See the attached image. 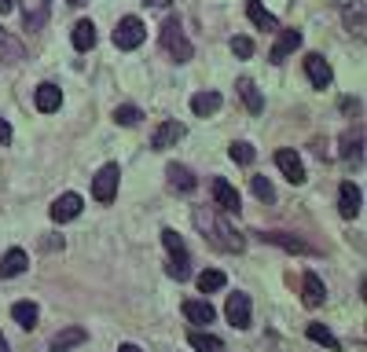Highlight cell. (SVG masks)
<instances>
[{"instance_id": "1f68e13d", "label": "cell", "mask_w": 367, "mask_h": 352, "mask_svg": "<svg viewBox=\"0 0 367 352\" xmlns=\"http://www.w3.org/2000/svg\"><path fill=\"white\" fill-rule=\"evenodd\" d=\"M162 242H165V250L172 253V257H187V246H184V238L172 231V228H165L162 231Z\"/></svg>"}, {"instance_id": "ffe728a7", "label": "cell", "mask_w": 367, "mask_h": 352, "mask_svg": "<svg viewBox=\"0 0 367 352\" xmlns=\"http://www.w3.org/2000/svg\"><path fill=\"white\" fill-rule=\"evenodd\" d=\"M246 15H250L253 26H261V30H279V18H275L272 11H265L261 0H246Z\"/></svg>"}, {"instance_id": "d4e9b609", "label": "cell", "mask_w": 367, "mask_h": 352, "mask_svg": "<svg viewBox=\"0 0 367 352\" xmlns=\"http://www.w3.org/2000/svg\"><path fill=\"white\" fill-rule=\"evenodd\" d=\"M48 22V0H26V30H40Z\"/></svg>"}, {"instance_id": "74e56055", "label": "cell", "mask_w": 367, "mask_h": 352, "mask_svg": "<svg viewBox=\"0 0 367 352\" xmlns=\"http://www.w3.org/2000/svg\"><path fill=\"white\" fill-rule=\"evenodd\" d=\"M147 4H155V8H165V4H169V0H147Z\"/></svg>"}, {"instance_id": "4fadbf2b", "label": "cell", "mask_w": 367, "mask_h": 352, "mask_svg": "<svg viewBox=\"0 0 367 352\" xmlns=\"http://www.w3.org/2000/svg\"><path fill=\"white\" fill-rule=\"evenodd\" d=\"M209 187H213V202H217L224 213H239V191H235V187L224 180V176H217Z\"/></svg>"}, {"instance_id": "ba28073f", "label": "cell", "mask_w": 367, "mask_h": 352, "mask_svg": "<svg viewBox=\"0 0 367 352\" xmlns=\"http://www.w3.org/2000/svg\"><path fill=\"white\" fill-rule=\"evenodd\" d=\"M275 165H279V172H283L290 184H305V165H301V158L294 150H287V147L275 150Z\"/></svg>"}, {"instance_id": "5b68a950", "label": "cell", "mask_w": 367, "mask_h": 352, "mask_svg": "<svg viewBox=\"0 0 367 352\" xmlns=\"http://www.w3.org/2000/svg\"><path fill=\"white\" fill-rule=\"evenodd\" d=\"M81 209H84V198H81V194H74V191H67V194H59V198H55L48 213H52L55 224H67V220L81 216Z\"/></svg>"}, {"instance_id": "4dcf8cb0", "label": "cell", "mask_w": 367, "mask_h": 352, "mask_svg": "<svg viewBox=\"0 0 367 352\" xmlns=\"http://www.w3.org/2000/svg\"><path fill=\"white\" fill-rule=\"evenodd\" d=\"M250 187H253V194L261 198V202H275V187H272L268 176H250Z\"/></svg>"}, {"instance_id": "8fae6325", "label": "cell", "mask_w": 367, "mask_h": 352, "mask_svg": "<svg viewBox=\"0 0 367 352\" xmlns=\"http://www.w3.org/2000/svg\"><path fill=\"white\" fill-rule=\"evenodd\" d=\"M323 297H327V286H323V279L316 272H305L301 275V301H305L309 308H319Z\"/></svg>"}, {"instance_id": "cb8c5ba5", "label": "cell", "mask_w": 367, "mask_h": 352, "mask_svg": "<svg viewBox=\"0 0 367 352\" xmlns=\"http://www.w3.org/2000/svg\"><path fill=\"white\" fill-rule=\"evenodd\" d=\"M70 40H74V48H77V52H89L92 44H96V26H92L89 18H81L77 26L70 30Z\"/></svg>"}, {"instance_id": "603a6c76", "label": "cell", "mask_w": 367, "mask_h": 352, "mask_svg": "<svg viewBox=\"0 0 367 352\" xmlns=\"http://www.w3.org/2000/svg\"><path fill=\"white\" fill-rule=\"evenodd\" d=\"M235 88H239V96H243V103H246L250 114H261L265 99H261V92H257V84H253L250 77H239V84H235Z\"/></svg>"}, {"instance_id": "8d00e7d4", "label": "cell", "mask_w": 367, "mask_h": 352, "mask_svg": "<svg viewBox=\"0 0 367 352\" xmlns=\"http://www.w3.org/2000/svg\"><path fill=\"white\" fill-rule=\"evenodd\" d=\"M118 352H143V348H140V345H121Z\"/></svg>"}, {"instance_id": "4316f807", "label": "cell", "mask_w": 367, "mask_h": 352, "mask_svg": "<svg viewBox=\"0 0 367 352\" xmlns=\"http://www.w3.org/2000/svg\"><path fill=\"white\" fill-rule=\"evenodd\" d=\"M187 345L195 348V352H221V338L206 334V330H191V334H187Z\"/></svg>"}, {"instance_id": "f1b7e54d", "label": "cell", "mask_w": 367, "mask_h": 352, "mask_svg": "<svg viewBox=\"0 0 367 352\" xmlns=\"http://www.w3.org/2000/svg\"><path fill=\"white\" fill-rule=\"evenodd\" d=\"M305 334H309V341H316V345H327L331 352H338V338L331 334L327 326H319V323H309V330H305Z\"/></svg>"}, {"instance_id": "9c48e42d", "label": "cell", "mask_w": 367, "mask_h": 352, "mask_svg": "<svg viewBox=\"0 0 367 352\" xmlns=\"http://www.w3.org/2000/svg\"><path fill=\"white\" fill-rule=\"evenodd\" d=\"M224 316H228V323H231L235 330H246V326H250V297H246V294H231Z\"/></svg>"}, {"instance_id": "836d02e7", "label": "cell", "mask_w": 367, "mask_h": 352, "mask_svg": "<svg viewBox=\"0 0 367 352\" xmlns=\"http://www.w3.org/2000/svg\"><path fill=\"white\" fill-rule=\"evenodd\" d=\"M165 272H169L172 279H187V275H191V257H172Z\"/></svg>"}, {"instance_id": "ab89813d", "label": "cell", "mask_w": 367, "mask_h": 352, "mask_svg": "<svg viewBox=\"0 0 367 352\" xmlns=\"http://www.w3.org/2000/svg\"><path fill=\"white\" fill-rule=\"evenodd\" d=\"M67 4H74V8H81V4H84V0H67Z\"/></svg>"}, {"instance_id": "ac0fdd59", "label": "cell", "mask_w": 367, "mask_h": 352, "mask_svg": "<svg viewBox=\"0 0 367 352\" xmlns=\"http://www.w3.org/2000/svg\"><path fill=\"white\" fill-rule=\"evenodd\" d=\"M261 238L272 242V246H279V250H287V253H312L309 242H301V238H294V235H287V231H265Z\"/></svg>"}, {"instance_id": "d590c367", "label": "cell", "mask_w": 367, "mask_h": 352, "mask_svg": "<svg viewBox=\"0 0 367 352\" xmlns=\"http://www.w3.org/2000/svg\"><path fill=\"white\" fill-rule=\"evenodd\" d=\"M11 8H15V0H0V15H8Z\"/></svg>"}, {"instance_id": "8992f818", "label": "cell", "mask_w": 367, "mask_h": 352, "mask_svg": "<svg viewBox=\"0 0 367 352\" xmlns=\"http://www.w3.org/2000/svg\"><path fill=\"white\" fill-rule=\"evenodd\" d=\"M305 77L312 81V88H331L334 81V70H331V62L323 59V55H305Z\"/></svg>"}, {"instance_id": "e575fe53", "label": "cell", "mask_w": 367, "mask_h": 352, "mask_svg": "<svg viewBox=\"0 0 367 352\" xmlns=\"http://www.w3.org/2000/svg\"><path fill=\"white\" fill-rule=\"evenodd\" d=\"M231 52L239 55V59H250L253 55V40L250 37H231Z\"/></svg>"}, {"instance_id": "5bb4252c", "label": "cell", "mask_w": 367, "mask_h": 352, "mask_svg": "<svg viewBox=\"0 0 367 352\" xmlns=\"http://www.w3.org/2000/svg\"><path fill=\"white\" fill-rule=\"evenodd\" d=\"M84 338H89V330H84V326H67V330H59V334L52 338L48 352H70V348L84 345Z\"/></svg>"}, {"instance_id": "6da1fadb", "label": "cell", "mask_w": 367, "mask_h": 352, "mask_svg": "<svg viewBox=\"0 0 367 352\" xmlns=\"http://www.w3.org/2000/svg\"><path fill=\"white\" fill-rule=\"evenodd\" d=\"M195 224L209 235V242L217 250H224V253H239L246 242L239 238V231H231V224L228 220H221V216H213V213H206V209H195Z\"/></svg>"}, {"instance_id": "2e32d148", "label": "cell", "mask_w": 367, "mask_h": 352, "mask_svg": "<svg viewBox=\"0 0 367 352\" xmlns=\"http://www.w3.org/2000/svg\"><path fill=\"white\" fill-rule=\"evenodd\" d=\"M165 176H169V187H172V191H180V194H191V191L199 187L195 172H191L187 165H169V169H165Z\"/></svg>"}, {"instance_id": "d6a6232c", "label": "cell", "mask_w": 367, "mask_h": 352, "mask_svg": "<svg viewBox=\"0 0 367 352\" xmlns=\"http://www.w3.org/2000/svg\"><path fill=\"white\" fill-rule=\"evenodd\" d=\"M140 118H143L140 106H133V103H125V106L114 110V121H118V125H140Z\"/></svg>"}, {"instance_id": "52a82bcc", "label": "cell", "mask_w": 367, "mask_h": 352, "mask_svg": "<svg viewBox=\"0 0 367 352\" xmlns=\"http://www.w3.org/2000/svg\"><path fill=\"white\" fill-rule=\"evenodd\" d=\"M184 125L180 121H162L158 128H155V136H150V147L155 150H169V147H177L180 140H184Z\"/></svg>"}, {"instance_id": "f35d334b", "label": "cell", "mask_w": 367, "mask_h": 352, "mask_svg": "<svg viewBox=\"0 0 367 352\" xmlns=\"http://www.w3.org/2000/svg\"><path fill=\"white\" fill-rule=\"evenodd\" d=\"M0 352H8V338L4 334H0Z\"/></svg>"}, {"instance_id": "60d3db41", "label": "cell", "mask_w": 367, "mask_h": 352, "mask_svg": "<svg viewBox=\"0 0 367 352\" xmlns=\"http://www.w3.org/2000/svg\"><path fill=\"white\" fill-rule=\"evenodd\" d=\"M0 121H4V118H0Z\"/></svg>"}, {"instance_id": "7402d4cb", "label": "cell", "mask_w": 367, "mask_h": 352, "mask_svg": "<svg viewBox=\"0 0 367 352\" xmlns=\"http://www.w3.org/2000/svg\"><path fill=\"white\" fill-rule=\"evenodd\" d=\"M184 316H187L191 323H199V326H206V323L217 319V312H213L209 301H184Z\"/></svg>"}, {"instance_id": "7a4b0ae2", "label": "cell", "mask_w": 367, "mask_h": 352, "mask_svg": "<svg viewBox=\"0 0 367 352\" xmlns=\"http://www.w3.org/2000/svg\"><path fill=\"white\" fill-rule=\"evenodd\" d=\"M162 48L172 55V62H187L191 55H195V48H191V40L180 26V18H165L162 22Z\"/></svg>"}, {"instance_id": "3957f363", "label": "cell", "mask_w": 367, "mask_h": 352, "mask_svg": "<svg viewBox=\"0 0 367 352\" xmlns=\"http://www.w3.org/2000/svg\"><path fill=\"white\" fill-rule=\"evenodd\" d=\"M147 40V26L136 18V15H125L118 26H114V44L121 52H133V48H140V44Z\"/></svg>"}, {"instance_id": "83f0119b", "label": "cell", "mask_w": 367, "mask_h": 352, "mask_svg": "<svg viewBox=\"0 0 367 352\" xmlns=\"http://www.w3.org/2000/svg\"><path fill=\"white\" fill-rule=\"evenodd\" d=\"M224 282H228V275H224V272L206 268V272L199 275V290H202V294H213V290H224Z\"/></svg>"}, {"instance_id": "9a60e30c", "label": "cell", "mask_w": 367, "mask_h": 352, "mask_svg": "<svg viewBox=\"0 0 367 352\" xmlns=\"http://www.w3.org/2000/svg\"><path fill=\"white\" fill-rule=\"evenodd\" d=\"M30 268V257H26V250H8L4 253V260H0V279H15V275H23Z\"/></svg>"}, {"instance_id": "30bf717a", "label": "cell", "mask_w": 367, "mask_h": 352, "mask_svg": "<svg viewBox=\"0 0 367 352\" xmlns=\"http://www.w3.org/2000/svg\"><path fill=\"white\" fill-rule=\"evenodd\" d=\"M360 206H363V194H360V187L345 180V184H341V191H338V209H341V216H345V220L360 216Z\"/></svg>"}, {"instance_id": "484cf974", "label": "cell", "mask_w": 367, "mask_h": 352, "mask_svg": "<svg viewBox=\"0 0 367 352\" xmlns=\"http://www.w3.org/2000/svg\"><path fill=\"white\" fill-rule=\"evenodd\" d=\"M18 59H23V44L0 30V66H11V62H18Z\"/></svg>"}, {"instance_id": "e0dca14e", "label": "cell", "mask_w": 367, "mask_h": 352, "mask_svg": "<svg viewBox=\"0 0 367 352\" xmlns=\"http://www.w3.org/2000/svg\"><path fill=\"white\" fill-rule=\"evenodd\" d=\"M33 103H37L40 114H52V110H59V106H62V92H59L55 84H48V81H45V84H37Z\"/></svg>"}, {"instance_id": "44dd1931", "label": "cell", "mask_w": 367, "mask_h": 352, "mask_svg": "<svg viewBox=\"0 0 367 352\" xmlns=\"http://www.w3.org/2000/svg\"><path fill=\"white\" fill-rule=\"evenodd\" d=\"M221 92H199V96H191V110H195L199 118H209V114H217L221 110Z\"/></svg>"}, {"instance_id": "f546056e", "label": "cell", "mask_w": 367, "mask_h": 352, "mask_svg": "<svg viewBox=\"0 0 367 352\" xmlns=\"http://www.w3.org/2000/svg\"><path fill=\"white\" fill-rule=\"evenodd\" d=\"M231 162H239V165H253V158H257V150H253V143H246V140H239V143H231Z\"/></svg>"}, {"instance_id": "7c38bea8", "label": "cell", "mask_w": 367, "mask_h": 352, "mask_svg": "<svg viewBox=\"0 0 367 352\" xmlns=\"http://www.w3.org/2000/svg\"><path fill=\"white\" fill-rule=\"evenodd\" d=\"M297 48H301V30H279V40L272 44L268 59H272V62H283V59L294 55Z\"/></svg>"}, {"instance_id": "277c9868", "label": "cell", "mask_w": 367, "mask_h": 352, "mask_svg": "<svg viewBox=\"0 0 367 352\" xmlns=\"http://www.w3.org/2000/svg\"><path fill=\"white\" fill-rule=\"evenodd\" d=\"M118 180H121V169L111 162V165H103L99 172H96V180H92V198L96 202H114V194H118Z\"/></svg>"}, {"instance_id": "d6986e66", "label": "cell", "mask_w": 367, "mask_h": 352, "mask_svg": "<svg viewBox=\"0 0 367 352\" xmlns=\"http://www.w3.org/2000/svg\"><path fill=\"white\" fill-rule=\"evenodd\" d=\"M11 316H15V323L23 326V330H33L37 319H40V308H37L33 301H15V304H11Z\"/></svg>"}]
</instances>
